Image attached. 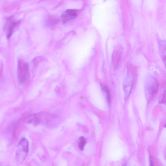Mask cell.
<instances>
[{
    "mask_svg": "<svg viewBox=\"0 0 166 166\" xmlns=\"http://www.w3.org/2000/svg\"><path fill=\"white\" fill-rule=\"evenodd\" d=\"M133 75L131 72H128L127 77L123 84L124 90L126 99H127L130 94L133 88Z\"/></svg>",
    "mask_w": 166,
    "mask_h": 166,
    "instance_id": "cell-3",
    "label": "cell"
},
{
    "mask_svg": "<svg viewBox=\"0 0 166 166\" xmlns=\"http://www.w3.org/2000/svg\"><path fill=\"white\" fill-rule=\"evenodd\" d=\"M160 50L163 59L165 63V43L164 41H161L160 43Z\"/></svg>",
    "mask_w": 166,
    "mask_h": 166,
    "instance_id": "cell-9",
    "label": "cell"
},
{
    "mask_svg": "<svg viewBox=\"0 0 166 166\" xmlns=\"http://www.w3.org/2000/svg\"><path fill=\"white\" fill-rule=\"evenodd\" d=\"M121 58L120 52L115 50L114 51L112 55V63L114 68H116L118 65Z\"/></svg>",
    "mask_w": 166,
    "mask_h": 166,
    "instance_id": "cell-8",
    "label": "cell"
},
{
    "mask_svg": "<svg viewBox=\"0 0 166 166\" xmlns=\"http://www.w3.org/2000/svg\"><path fill=\"white\" fill-rule=\"evenodd\" d=\"M19 147L24 152L25 155L26 156L28 153L29 151V142L25 138H23L21 140L19 143Z\"/></svg>",
    "mask_w": 166,
    "mask_h": 166,
    "instance_id": "cell-7",
    "label": "cell"
},
{
    "mask_svg": "<svg viewBox=\"0 0 166 166\" xmlns=\"http://www.w3.org/2000/svg\"><path fill=\"white\" fill-rule=\"evenodd\" d=\"M150 166H154V164L153 160L151 158L150 159Z\"/></svg>",
    "mask_w": 166,
    "mask_h": 166,
    "instance_id": "cell-12",
    "label": "cell"
},
{
    "mask_svg": "<svg viewBox=\"0 0 166 166\" xmlns=\"http://www.w3.org/2000/svg\"><path fill=\"white\" fill-rule=\"evenodd\" d=\"M78 15L77 10L72 9H68L62 13L61 18L62 22L65 23L75 19Z\"/></svg>",
    "mask_w": 166,
    "mask_h": 166,
    "instance_id": "cell-4",
    "label": "cell"
},
{
    "mask_svg": "<svg viewBox=\"0 0 166 166\" xmlns=\"http://www.w3.org/2000/svg\"><path fill=\"white\" fill-rule=\"evenodd\" d=\"M86 143V141L84 137H81L78 141L79 146L81 150L83 151Z\"/></svg>",
    "mask_w": 166,
    "mask_h": 166,
    "instance_id": "cell-11",
    "label": "cell"
},
{
    "mask_svg": "<svg viewBox=\"0 0 166 166\" xmlns=\"http://www.w3.org/2000/svg\"><path fill=\"white\" fill-rule=\"evenodd\" d=\"M18 77L20 82L23 84L28 79L29 76L28 65L22 60L18 62Z\"/></svg>",
    "mask_w": 166,
    "mask_h": 166,
    "instance_id": "cell-2",
    "label": "cell"
},
{
    "mask_svg": "<svg viewBox=\"0 0 166 166\" xmlns=\"http://www.w3.org/2000/svg\"><path fill=\"white\" fill-rule=\"evenodd\" d=\"M19 24L18 22L13 20L11 19H10L8 21V23L6 25L7 26L6 28L8 38H9L11 36L14 30Z\"/></svg>",
    "mask_w": 166,
    "mask_h": 166,
    "instance_id": "cell-5",
    "label": "cell"
},
{
    "mask_svg": "<svg viewBox=\"0 0 166 166\" xmlns=\"http://www.w3.org/2000/svg\"><path fill=\"white\" fill-rule=\"evenodd\" d=\"M0 166H1V164H0Z\"/></svg>",
    "mask_w": 166,
    "mask_h": 166,
    "instance_id": "cell-13",
    "label": "cell"
},
{
    "mask_svg": "<svg viewBox=\"0 0 166 166\" xmlns=\"http://www.w3.org/2000/svg\"><path fill=\"white\" fill-rule=\"evenodd\" d=\"M159 84L154 77H148L145 82V93L147 99L150 101L156 95L158 90Z\"/></svg>",
    "mask_w": 166,
    "mask_h": 166,
    "instance_id": "cell-1",
    "label": "cell"
},
{
    "mask_svg": "<svg viewBox=\"0 0 166 166\" xmlns=\"http://www.w3.org/2000/svg\"><path fill=\"white\" fill-rule=\"evenodd\" d=\"M25 121L26 122L32 124H36L42 121V114L40 113L31 115L27 117Z\"/></svg>",
    "mask_w": 166,
    "mask_h": 166,
    "instance_id": "cell-6",
    "label": "cell"
},
{
    "mask_svg": "<svg viewBox=\"0 0 166 166\" xmlns=\"http://www.w3.org/2000/svg\"><path fill=\"white\" fill-rule=\"evenodd\" d=\"M101 86L102 90L106 93L108 102L110 103L111 101V95L109 89L106 85H102Z\"/></svg>",
    "mask_w": 166,
    "mask_h": 166,
    "instance_id": "cell-10",
    "label": "cell"
}]
</instances>
